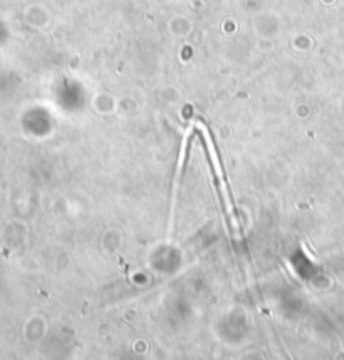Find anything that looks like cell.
<instances>
[{
	"instance_id": "obj_1",
	"label": "cell",
	"mask_w": 344,
	"mask_h": 360,
	"mask_svg": "<svg viewBox=\"0 0 344 360\" xmlns=\"http://www.w3.org/2000/svg\"><path fill=\"white\" fill-rule=\"evenodd\" d=\"M199 127L201 128V131H204V141H205V145H206V153H209L210 162H212V170H213V174L217 175L218 188H220V192H222L223 204H225V211H227V214H229V216H230V221H232V222H237V217H235V212H234V204H232V200H230L229 187H227V180L223 179L222 165H220V160H218L217 150H215L213 141H212V139H210L209 130H206V128L204 127V123H199Z\"/></svg>"
}]
</instances>
